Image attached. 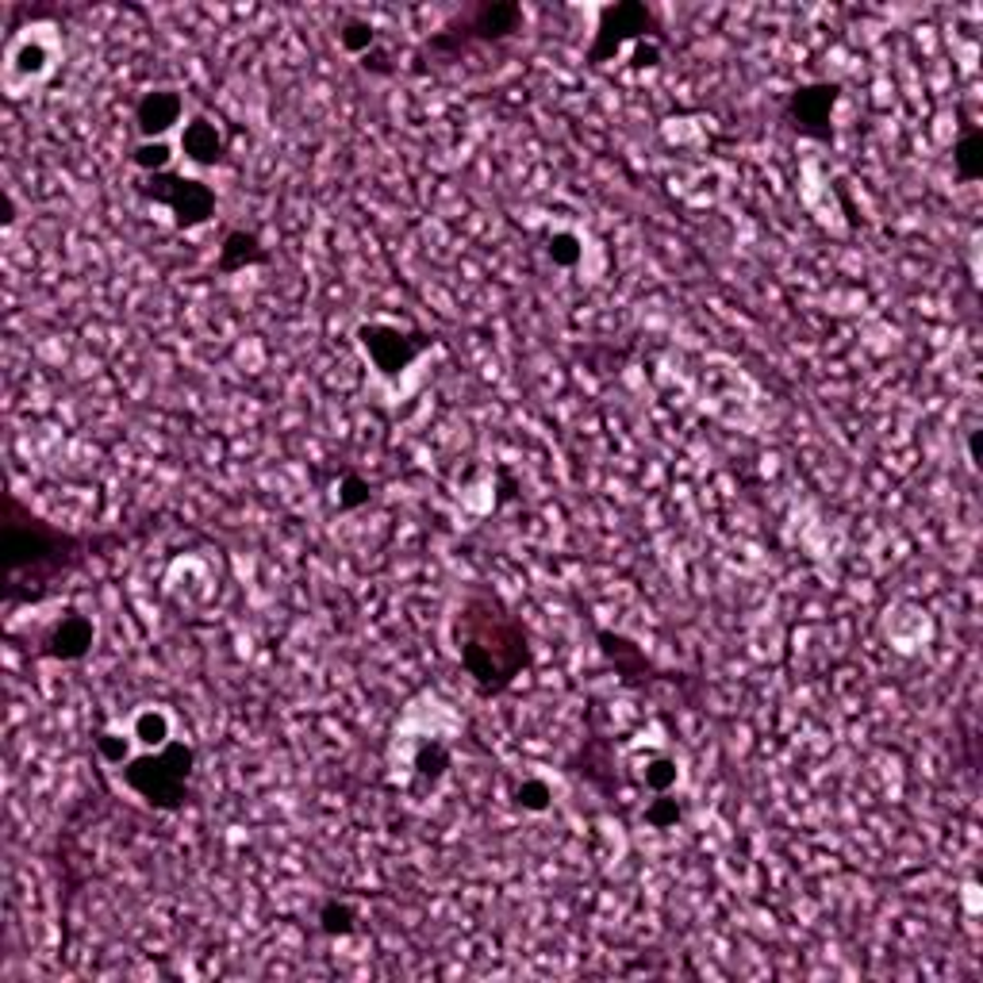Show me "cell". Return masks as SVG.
Returning a JSON list of instances; mask_svg holds the SVG:
<instances>
[{
    "instance_id": "8",
    "label": "cell",
    "mask_w": 983,
    "mask_h": 983,
    "mask_svg": "<svg viewBox=\"0 0 983 983\" xmlns=\"http://www.w3.org/2000/svg\"><path fill=\"white\" fill-rule=\"evenodd\" d=\"M177 116H181V100H177V92H147L139 104V127L142 135H162L169 124H177Z\"/></svg>"
},
{
    "instance_id": "15",
    "label": "cell",
    "mask_w": 983,
    "mask_h": 983,
    "mask_svg": "<svg viewBox=\"0 0 983 983\" xmlns=\"http://www.w3.org/2000/svg\"><path fill=\"white\" fill-rule=\"evenodd\" d=\"M139 734H142V742L162 745V742H166V719H162V715H154V711H147L139 719Z\"/></svg>"
},
{
    "instance_id": "6",
    "label": "cell",
    "mask_w": 983,
    "mask_h": 983,
    "mask_svg": "<svg viewBox=\"0 0 983 983\" xmlns=\"http://www.w3.org/2000/svg\"><path fill=\"white\" fill-rule=\"evenodd\" d=\"M362 342L373 354V362H377V369H385L389 377L400 369H407V365L423 354V346H427V342H419V339L407 342L404 335L392 331V327H362Z\"/></svg>"
},
{
    "instance_id": "10",
    "label": "cell",
    "mask_w": 983,
    "mask_h": 983,
    "mask_svg": "<svg viewBox=\"0 0 983 983\" xmlns=\"http://www.w3.org/2000/svg\"><path fill=\"white\" fill-rule=\"evenodd\" d=\"M257 262H265V250L257 247L254 235H247V231H231V235H227L224 250H219V269H224V273H239V269H247V265H257Z\"/></svg>"
},
{
    "instance_id": "5",
    "label": "cell",
    "mask_w": 983,
    "mask_h": 983,
    "mask_svg": "<svg viewBox=\"0 0 983 983\" xmlns=\"http://www.w3.org/2000/svg\"><path fill=\"white\" fill-rule=\"evenodd\" d=\"M837 100V85H807L799 89L792 100H787V116L795 119L803 135L810 139H827V124H830V108Z\"/></svg>"
},
{
    "instance_id": "16",
    "label": "cell",
    "mask_w": 983,
    "mask_h": 983,
    "mask_svg": "<svg viewBox=\"0 0 983 983\" xmlns=\"http://www.w3.org/2000/svg\"><path fill=\"white\" fill-rule=\"evenodd\" d=\"M519 803H527L530 810H542L545 807V787L542 784H527L519 792Z\"/></svg>"
},
{
    "instance_id": "7",
    "label": "cell",
    "mask_w": 983,
    "mask_h": 983,
    "mask_svg": "<svg viewBox=\"0 0 983 983\" xmlns=\"http://www.w3.org/2000/svg\"><path fill=\"white\" fill-rule=\"evenodd\" d=\"M42 645H47L50 657H62V661H77V657H85L92 645V622L85 619V615H66L62 622H54L50 627V634L42 638Z\"/></svg>"
},
{
    "instance_id": "1",
    "label": "cell",
    "mask_w": 983,
    "mask_h": 983,
    "mask_svg": "<svg viewBox=\"0 0 983 983\" xmlns=\"http://www.w3.org/2000/svg\"><path fill=\"white\" fill-rule=\"evenodd\" d=\"M457 638H462V661L484 692L504 688L527 661V638L522 627L500 607L496 595H472L457 615Z\"/></svg>"
},
{
    "instance_id": "13",
    "label": "cell",
    "mask_w": 983,
    "mask_h": 983,
    "mask_svg": "<svg viewBox=\"0 0 983 983\" xmlns=\"http://www.w3.org/2000/svg\"><path fill=\"white\" fill-rule=\"evenodd\" d=\"M319 922L327 934H350L354 930V907L350 903H327V907L319 910Z\"/></svg>"
},
{
    "instance_id": "14",
    "label": "cell",
    "mask_w": 983,
    "mask_h": 983,
    "mask_svg": "<svg viewBox=\"0 0 983 983\" xmlns=\"http://www.w3.org/2000/svg\"><path fill=\"white\" fill-rule=\"evenodd\" d=\"M135 162H139L142 169L166 174V166H169V147H166V142H154V147H150V142H142L139 154H135Z\"/></svg>"
},
{
    "instance_id": "11",
    "label": "cell",
    "mask_w": 983,
    "mask_h": 983,
    "mask_svg": "<svg viewBox=\"0 0 983 983\" xmlns=\"http://www.w3.org/2000/svg\"><path fill=\"white\" fill-rule=\"evenodd\" d=\"M185 150H189L197 162H215L219 150H224V142H219V131H215L207 119H192L189 131H185Z\"/></svg>"
},
{
    "instance_id": "2",
    "label": "cell",
    "mask_w": 983,
    "mask_h": 983,
    "mask_svg": "<svg viewBox=\"0 0 983 983\" xmlns=\"http://www.w3.org/2000/svg\"><path fill=\"white\" fill-rule=\"evenodd\" d=\"M81 542L62 530H54L50 522L35 519L20 500H9V519H4V565H9V588H16L20 580L31 584H50L54 577L70 569L77 562Z\"/></svg>"
},
{
    "instance_id": "3",
    "label": "cell",
    "mask_w": 983,
    "mask_h": 983,
    "mask_svg": "<svg viewBox=\"0 0 983 983\" xmlns=\"http://www.w3.org/2000/svg\"><path fill=\"white\" fill-rule=\"evenodd\" d=\"M192 777V749L181 742L166 745L157 757H139L124 769V780L150 803V807L174 810L181 807L185 787Z\"/></svg>"
},
{
    "instance_id": "9",
    "label": "cell",
    "mask_w": 983,
    "mask_h": 983,
    "mask_svg": "<svg viewBox=\"0 0 983 983\" xmlns=\"http://www.w3.org/2000/svg\"><path fill=\"white\" fill-rule=\"evenodd\" d=\"M515 24H519V9L512 4H484V9L472 12L469 31H462V39H500V35H512Z\"/></svg>"
},
{
    "instance_id": "4",
    "label": "cell",
    "mask_w": 983,
    "mask_h": 983,
    "mask_svg": "<svg viewBox=\"0 0 983 983\" xmlns=\"http://www.w3.org/2000/svg\"><path fill=\"white\" fill-rule=\"evenodd\" d=\"M147 192L162 204L174 207L177 224L181 227H200L212 215L215 197L204 189L200 181H189V177H169V174H154L147 185Z\"/></svg>"
},
{
    "instance_id": "12",
    "label": "cell",
    "mask_w": 983,
    "mask_h": 983,
    "mask_svg": "<svg viewBox=\"0 0 983 983\" xmlns=\"http://www.w3.org/2000/svg\"><path fill=\"white\" fill-rule=\"evenodd\" d=\"M980 131H968L965 139L957 142V154H953V162H957V174L965 177V181H975V177L983 174L980 166Z\"/></svg>"
}]
</instances>
